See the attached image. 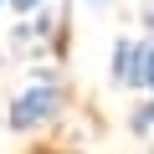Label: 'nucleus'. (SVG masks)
<instances>
[{
	"label": "nucleus",
	"instance_id": "obj_5",
	"mask_svg": "<svg viewBox=\"0 0 154 154\" xmlns=\"http://www.w3.org/2000/svg\"><path fill=\"white\" fill-rule=\"evenodd\" d=\"M41 5H46V0H11V11H16V16H36Z\"/></svg>",
	"mask_w": 154,
	"mask_h": 154
},
{
	"label": "nucleus",
	"instance_id": "obj_8",
	"mask_svg": "<svg viewBox=\"0 0 154 154\" xmlns=\"http://www.w3.org/2000/svg\"><path fill=\"white\" fill-rule=\"evenodd\" d=\"M88 5H108V0H88Z\"/></svg>",
	"mask_w": 154,
	"mask_h": 154
},
{
	"label": "nucleus",
	"instance_id": "obj_1",
	"mask_svg": "<svg viewBox=\"0 0 154 154\" xmlns=\"http://www.w3.org/2000/svg\"><path fill=\"white\" fill-rule=\"evenodd\" d=\"M62 108H67V88L57 82L51 72H31V82L11 98L5 123H11L16 134H36V128H46L51 118H62Z\"/></svg>",
	"mask_w": 154,
	"mask_h": 154
},
{
	"label": "nucleus",
	"instance_id": "obj_7",
	"mask_svg": "<svg viewBox=\"0 0 154 154\" xmlns=\"http://www.w3.org/2000/svg\"><path fill=\"white\" fill-rule=\"evenodd\" d=\"M5 11H11V0H0V16H5Z\"/></svg>",
	"mask_w": 154,
	"mask_h": 154
},
{
	"label": "nucleus",
	"instance_id": "obj_9",
	"mask_svg": "<svg viewBox=\"0 0 154 154\" xmlns=\"http://www.w3.org/2000/svg\"><path fill=\"white\" fill-rule=\"evenodd\" d=\"M149 154H154V134H149Z\"/></svg>",
	"mask_w": 154,
	"mask_h": 154
},
{
	"label": "nucleus",
	"instance_id": "obj_3",
	"mask_svg": "<svg viewBox=\"0 0 154 154\" xmlns=\"http://www.w3.org/2000/svg\"><path fill=\"white\" fill-rule=\"evenodd\" d=\"M128 128H134L139 139H149V134H154V98H149V103H139V108L128 113Z\"/></svg>",
	"mask_w": 154,
	"mask_h": 154
},
{
	"label": "nucleus",
	"instance_id": "obj_2",
	"mask_svg": "<svg viewBox=\"0 0 154 154\" xmlns=\"http://www.w3.org/2000/svg\"><path fill=\"white\" fill-rule=\"evenodd\" d=\"M108 77H113L118 88H144V41H134V36H118V41H113Z\"/></svg>",
	"mask_w": 154,
	"mask_h": 154
},
{
	"label": "nucleus",
	"instance_id": "obj_6",
	"mask_svg": "<svg viewBox=\"0 0 154 154\" xmlns=\"http://www.w3.org/2000/svg\"><path fill=\"white\" fill-rule=\"evenodd\" d=\"M144 26H149V36H154V0H149V11H144Z\"/></svg>",
	"mask_w": 154,
	"mask_h": 154
},
{
	"label": "nucleus",
	"instance_id": "obj_4",
	"mask_svg": "<svg viewBox=\"0 0 154 154\" xmlns=\"http://www.w3.org/2000/svg\"><path fill=\"white\" fill-rule=\"evenodd\" d=\"M144 88L154 93V36L144 41Z\"/></svg>",
	"mask_w": 154,
	"mask_h": 154
}]
</instances>
